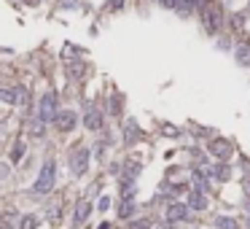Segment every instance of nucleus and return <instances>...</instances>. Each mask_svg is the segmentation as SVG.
Listing matches in <instances>:
<instances>
[{
    "mask_svg": "<svg viewBox=\"0 0 250 229\" xmlns=\"http://www.w3.org/2000/svg\"><path fill=\"white\" fill-rule=\"evenodd\" d=\"M216 227L218 229H237V221H234V218H229V216H218L216 218Z\"/></svg>",
    "mask_w": 250,
    "mask_h": 229,
    "instance_id": "17",
    "label": "nucleus"
},
{
    "mask_svg": "<svg viewBox=\"0 0 250 229\" xmlns=\"http://www.w3.org/2000/svg\"><path fill=\"white\" fill-rule=\"evenodd\" d=\"M30 132H33L35 138H43V135H46V122H43L41 116L33 119V122H30Z\"/></svg>",
    "mask_w": 250,
    "mask_h": 229,
    "instance_id": "15",
    "label": "nucleus"
},
{
    "mask_svg": "<svg viewBox=\"0 0 250 229\" xmlns=\"http://www.w3.org/2000/svg\"><path fill=\"white\" fill-rule=\"evenodd\" d=\"M57 94L54 92H46L41 97V111H38V116L43 119V122H54V119H57Z\"/></svg>",
    "mask_w": 250,
    "mask_h": 229,
    "instance_id": "4",
    "label": "nucleus"
},
{
    "mask_svg": "<svg viewBox=\"0 0 250 229\" xmlns=\"http://www.w3.org/2000/svg\"><path fill=\"white\" fill-rule=\"evenodd\" d=\"M17 97H19V106H24V103H27V89L17 87Z\"/></svg>",
    "mask_w": 250,
    "mask_h": 229,
    "instance_id": "23",
    "label": "nucleus"
},
{
    "mask_svg": "<svg viewBox=\"0 0 250 229\" xmlns=\"http://www.w3.org/2000/svg\"><path fill=\"white\" fill-rule=\"evenodd\" d=\"M132 229H148V221H137V224H134Z\"/></svg>",
    "mask_w": 250,
    "mask_h": 229,
    "instance_id": "27",
    "label": "nucleus"
},
{
    "mask_svg": "<svg viewBox=\"0 0 250 229\" xmlns=\"http://www.w3.org/2000/svg\"><path fill=\"white\" fill-rule=\"evenodd\" d=\"M89 170V148H78L70 154V173L73 176H83Z\"/></svg>",
    "mask_w": 250,
    "mask_h": 229,
    "instance_id": "3",
    "label": "nucleus"
},
{
    "mask_svg": "<svg viewBox=\"0 0 250 229\" xmlns=\"http://www.w3.org/2000/svg\"><path fill=\"white\" fill-rule=\"evenodd\" d=\"M22 157H24V141H19L17 146H14V154H11V159H14V162H22Z\"/></svg>",
    "mask_w": 250,
    "mask_h": 229,
    "instance_id": "20",
    "label": "nucleus"
},
{
    "mask_svg": "<svg viewBox=\"0 0 250 229\" xmlns=\"http://www.w3.org/2000/svg\"><path fill=\"white\" fill-rule=\"evenodd\" d=\"M162 129H164V132H167V138H178V129H175L172 124H164Z\"/></svg>",
    "mask_w": 250,
    "mask_h": 229,
    "instance_id": "24",
    "label": "nucleus"
},
{
    "mask_svg": "<svg viewBox=\"0 0 250 229\" xmlns=\"http://www.w3.org/2000/svg\"><path fill=\"white\" fill-rule=\"evenodd\" d=\"M54 127H57L59 132H70V129L76 127V113L73 111H59L57 119H54Z\"/></svg>",
    "mask_w": 250,
    "mask_h": 229,
    "instance_id": "7",
    "label": "nucleus"
},
{
    "mask_svg": "<svg viewBox=\"0 0 250 229\" xmlns=\"http://www.w3.org/2000/svg\"><path fill=\"white\" fill-rule=\"evenodd\" d=\"M188 208H191V211H204V208H207V197H204L202 192H194L191 200H188Z\"/></svg>",
    "mask_w": 250,
    "mask_h": 229,
    "instance_id": "12",
    "label": "nucleus"
},
{
    "mask_svg": "<svg viewBox=\"0 0 250 229\" xmlns=\"http://www.w3.org/2000/svg\"><path fill=\"white\" fill-rule=\"evenodd\" d=\"M242 24H245V14H234V17H232V30H234V33H239Z\"/></svg>",
    "mask_w": 250,
    "mask_h": 229,
    "instance_id": "21",
    "label": "nucleus"
},
{
    "mask_svg": "<svg viewBox=\"0 0 250 229\" xmlns=\"http://www.w3.org/2000/svg\"><path fill=\"white\" fill-rule=\"evenodd\" d=\"M210 154H213V157H218L223 162V159H229L232 157V143L229 141H223V138H218V141H213L210 143Z\"/></svg>",
    "mask_w": 250,
    "mask_h": 229,
    "instance_id": "8",
    "label": "nucleus"
},
{
    "mask_svg": "<svg viewBox=\"0 0 250 229\" xmlns=\"http://www.w3.org/2000/svg\"><path fill=\"white\" fill-rule=\"evenodd\" d=\"M0 229H6V227H0Z\"/></svg>",
    "mask_w": 250,
    "mask_h": 229,
    "instance_id": "32",
    "label": "nucleus"
},
{
    "mask_svg": "<svg viewBox=\"0 0 250 229\" xmlns=\"http://www.w3.org/2000/svg\"><path fill=\"white\" fill-rule=\"evenodd\" d=\"M164 8H178V0H162Z\"/></svg>",
    "mask_w": 250,
    "mask_h": 229,
    "instance_id": "26",
    "label": "nucleus"
},
{
    "mask_svg": "<svg viewBox=\"0 0 250 229\" xmlns=\"http://www.w3.org/2000/svg\"><path fill=\"white\" fill-rule=\"evenodd\" d=\"M100 229H111V224H100Z\"/></svg>",
    "mask_w": 250,
    "mask_h": 229,
    "instance_id": "31",
    "label": "nucleus"
},
{
    "mask_svg": "<svg viewBox=\"0 0 250 229\" xmlns=\"http://www.w3.org/2000/svg\"><path fill=\"white\" fill-rule=\"evenodd\" d=\"M194 186H197V192H207L210 183H207V170H194Z\"/></svg>",
    "mask_w": 250,
    "mask_h": 229,
    "instance_id": "11",
    "label": "nucleus"
},
{
    "mask_svg": "<svg viewBox=\"0 0 250 229\" xmlns=\"http://www.w3.org/2000/svg\"><path fill=\"white\" fill-rule=\"evenodd\" d=\"M137 138H140V127H137V122H134V119H129L127 127H124V143H127V146H132Z\"/></svg>",
    "mask_w": 250,
    "mask_h": 229,
    "instance_id": "10",
    "label": "nucleus"
},
{
    "mask_svg": "<svg viewBox=\"0 0 250 229\" xmlns=\"http://www.w3.org/2000/svg\"><path fill=\"white\" fill-rule=\"evenodd\" d=\"M132 213H134V200H132V197H124V202L118 205V216H121V218H132Z\"/></svg>",
    "mask_w": 250,
    "mask_h": 229,
    "instance_id": "13",
    "label": "nucleus"
},
{
    "mask_svg": "<svg viewBox=\"0 0 250 229\" xmlns=\"http://www.w3.org/2000/svg\"><path fill=\"white\" fill-rule=\"evenodd\" d=\"M245 211H248V227H250V200L245 202Z\"/></svg>",
    "mask_w": 250,
    "mask_h": 229,
    "instance_id": "29",
    "label": "nucleus"
},
{
    "mask_svg": "<svg viewBox=\"0 0 250 229\" xmlns=\"http://www.w3.org/2000/svg\"><path fill=\"white\" fill-rule=\"evenodd\" d=\"M24 3H27V6H38V3H41V0H24Z\"/></svg>",
    "mask_w": 250,
    "mask_h": 229,
    "instance_id": "30",
    "label": "nucleus"
},
{
    "mask_svg": "<svg viewBox=\"0 0 250 229\" xmlns=\"http://www.w3.org/2000/svg\"><path fill=\"white\" fill-rule=\"evenodd\" d=\"M199 14H202V27L207 30V35H216L223 27V8L216 0H202L199 3Z\"/></svg>",
    "mask_w": 250,
    "mask_h": 229,
    "instance_id": "1",
    "label": "nucleus"
},
{
    "mask_svg": "<svg viewBox=\"0 0 250 229\" xmlns=\"http://www.w3.org/2000/svg\"><path fill=\"white\" fill-rule=\"evenodd\" d=\"M54 181H57V165H54V159H46L43 167H41L38 181L33 183V192L35 194H49L54 189Z\"/></svg>",
    "mask_w": 250,
    "mask_h": 229,
    "instance_id": "2",
    "label": "nucleus"
},
{
    "mask_svg": "<svg viewBox=\"0 0 250 229\" xmlns=\"http://www.w3.org/2000/svg\"><path fill=\"white\" fill-rule=\"evenodd\" d=\"M35 227H38V218H35V216L22 218V229H35Z\"/></svg>",
    "mask_w": 250,
    "mask_h": 229,
    "instance_id": "22",
    "label": "nucleus"
},
{
    "mask_svg": "<svg viewBox=\"0 0 250 229\" xmlns=\"http://www.w3.org/2000/svg\"><path fill=\"white\" fill-rule=\"evenodd\" d=\"M121 3L124 0H111V8H121Z\"/></svg>",
    "mask_w": 250,
    "mask_h": 229,
    "instance_id": "28",
    "label": "nucleus"
},
{
    "mask_svg": "<svg viewBox=\"0 0 250 229\" xmlns=\"http://www.w3.org/2000/svg\"><path fill=\"white\" fill-rule=\"evenodd\" d=\"M188 211H191V208L183 205V202H172V205L167 208V221H169V224L186 221V218H188Z\"/></svg>",
    "mask_w": 250,
    "mask_h": 229,
    "instance_id": "5",
    "label": "nucleus"
},
{
    "mask_svg": "<svg viewBox=\"0 0 250 229\" xmlns=\"http://www.w3.org/2000/svg\"><path fill=\"white\" fill-rule=\"evenodd\" d=\"M199 3H202V0H178V8H175V11H181L183 17H186V14H191L194 8H199Z\"/></svg>",
    "mask_w": 250,
    "mask_h": 229,
    "instance_id": "14",
    "label": "nucleus"
},
{
    "mask_svg": "<svg viewBox=\"0 0 250 229\" xmlns=\"http://www.w3.org/2000/svg\"><path fill=\"white\" fill-rule=\"evenodd\" d=\"M83 124H86V129H92V132L102 129V113H100V108L89 106L86 113H83Z\"/></svg>",
    "mask_w": 250,
    "mask_h": 229,
    "instance_id": "6",
    "label": "nucleus"
},
{
    "mask_svg": "<svg viewBox=\"0 0 250 229\" xmlns=\"http://www.w3.org/2000/svg\"><path fill=\"white\" fill-rule=\"evenodd\" d=\"M213 176H216L218 181H229V176H232V170H229L226 165H218L216 170H213Z\"/></svg>",
    "mask_w": 250,
    "mask_h": 229,
    "instance_id": "19",
    "label": "nucleus"
},
{
    "mask_svg": "<svg viewBox=\"0 0 250 229\" xmlns=\"http://www.w3.org/2000/svg\"><path fill=\"white\" fill-rule=\"evenodd\" d=\"M108 208H111V197H102L100 200V211H108Z\"/></svg>",
    "mask_w": 250,
    "mask_h": 229,
    "instance_id": "25",
    "label": "nucleus"
},
{
    "mask_svg": "<svg viewBox=\"0 0 250 229\" xmlns=\"http://www.w3.org/2000/svg\"><path fill=\"white\" fill-rule=\"evenodd\" d=\"M89 213H92V202H89V200H78L76 213H73V227H81V224L89 218Z\"/></svg>",
    "mask_w": 250,
    "mask_h": 229,
    "instance_id": "9",
    "label": "nucleus"
},
{
    "mask_svg": "<svg viewBox=\"0 0 250 229\" xmlns=\"http://www.w3.org/2000/svg\"><path fill=\"white\" fill-rule=\"evenodd\" d=\"M237 62L239 65H250V46H237Z\"/></svg>",
    "mask_w": 250,
    "mask_h": 229,
    "instance_id": "16",
    "label": "nucleus"
},
{
    "mask_svg": "<svg viewBox=\"0 0 250 229\" xmlns=\"http://www.w3.org/2000/svg\"><path fill=\"white\" fill-rule=\"evenodd\" d=\"M0 100H3V103H19L17 89H0Z\"/></svg>",
    "mask_w": 250,
    "mask_h": 229,
    "instance_id": "18",
    "label": "nucleus"
}]
</instances>
